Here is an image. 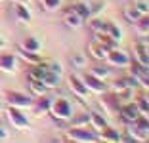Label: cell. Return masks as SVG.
<instances>
[{
    "label": "cell",
    "instance_id": "cell-1",
    "mask_svg": "<svg viewBox=\"0 0 149 143\" xmlns=\"http://www.w3.org/2000/svg\"><path fill=\"white\" fill-rule=\"evenodd\" d=\"M50 115L54 117V120H69L71 115H73V105L65 99V97H57V99H52L50 103Z\"/></svg>",
    "mask_w": 149,
    "mask_h": 143
},
{
    "label": "cell",
    "instance_id": "cell-2",
    "mask_svg": "<svg viewBox=\"0 0 149 143\" xmlns=\"http://www.w3.org/2000/svg\"><path fill=\"white\" fill-rule=\"evenodd\" d=\"M67 141H97L96 132H88L84 126H71V130L65 134Z\"/></svg>",
    "mask_w": 149,
    "mask_h": 143
},
{
    "label": "cell",
    "instance_id": "cell-3",
    "mask_svg": "<svg viewBox=\"0 0 149 143\" xmlns=\"http://www.w3.org/2000/svg\"><path fill=\"white\" fill-rule=\"evenodd\" d=\"M117 111H118L120 118H123L126 124H130V122H134V120H138V118H140V111H138V105H136V103H132V101L120 103Z\"/></svg>",
    "mask_w": 149,
    "mask_h": 143
},
{
    "label": "cell",
    "instance_id": "cell-4",
    "mask_svg": "<svg viewBox=\"0 0 149 143\" xmlns=\"http://www.w3.org/2000/svg\"><path fill=\"white\" fill-rule=\"evenodd\" d=\"M67 82H69V88H71V92H73L77 97H79L80 101H84L88 97V88H86V84H84V80L80 76H77V74H69V78H67Z\"/></svg>",
    "mask_w": 149,
    "mask_h": 143
},
{
    "label": "cell",
    "instance_id": "cell-5",
    "mask_svg": "<svg viewBox=\"0 0 149 143\" xmlns=\"http://www.w3.org/2000/svg\"><path fill=\"white\" fill-rule=\"evenodd\" d=\"M6 115H8V120L12 122L13 128H17V130H25V128H29V118L21 113V109L10 107L8 111H6Z\"/></svg>",
    "mask_w": 149,
    "mask_h": 143
},
{
    "label": "cell",
    "instance_id": "cell-6",
    "mask_svg": "<svg viewBox=\"0 0 149 143\" xmlns=\"http://www.w3.org/2000/svg\"><path fill=\"white\" fill-rule=\"evenodd\" d=\"M6 101L10 103V107H17V109L33 105V99L27 94H21V92H6Z\"/></svg>",
    "mask_w": 149,
    "mask_h": 143
},
{
    "label": "cell",
    "instance_id": "cell-7",
    "mask_svg": "<svg viewBox=\"0 0 149 143\" xmlns=\"http://www.w3.org/2000/svg\"><path fill=\"white\" fill-rule=\"evenodd\" d=\"M132 56H134V61H136V63L149 67V48L145 46L141 40H138L136 44H132Z\"/></svg>",
    "mask_w": 149,
    "mask_h": 143
},
{
    "label": "cell",
    "instance_id": "cell-8",
    "mask_svg": "<svg viewBox=\"0 0 149 143\" xmlns=\"http://www.w3.org/2000/svg\"><path fill=\"white\" fill-rule=\"evenodd\" d=\"M105 61H109L111 65H115V67H128L132 59L124 52H117V48H113V50H109V56H107Z\"/></svg>",
    "mask_w": 149,
    "mask_h": 143
},
{
    "label": "cell",
    "instance_id": "cell-9",
    "mask_svg": "<svg viewBox=\"0 0 149 143\" xmlns=\"http://www.w3.org/2000/svg\"><path fill=\"white\" fill-rule=\"evenodd\" d=\"M82 80H84V84H86V88H88V90L96 92V94H105V92H107V86H105V82H103L101 78L94 76L92 73H90V74H86V76H84Z\"/></svg>",
    "mask_w": 149,
    "mask_h": 143
},
{
    "label": "cell",
    "instance_id": "cell-10",
    "mask_svg": "<svg viewBox=\"0 0 149 143\" xmlns=\"http://www.w3.org/2000/svg\"><path fill=\"white\" fill-rule=\"evenodd\" d=\"M0 71L2 73H15L17 71V56L2 53L0 56Z\"/></svg>",
    "mask_w": 149,
    "mask_h": 143
},
{
    "label": "cell",
    "instance_id": "cell-11",
    "mask_svg": "<svg viewBox=\"0 0 149 143\" xmlns=\"http://www.w3.org/2000/svg\"><path fill=\"white\" fill-rule=\"evenodd\" d=\"M88 53L94 57V59H97V61H105L107 59V56H109V50H107L103 44H100V42H90L88 44Z\"/></svg>",
    "mask_w": 149,
    "mask_h": 143
},
{
    "label": "cell",
    "instance_id": "cell-12",
    "mask_svg": "<svg viewBox=\"0 0 149 143\" xmlns=\"http://www.w3.org/2000/svg\"><path fill=\"white\" fill-rule=\"evenodd\" d=\"M63 23L69 29H79L82 25V17L77 12H73V10H63Z\"/></svg>",
    "mask_w": 149,
    "mask_h": 143
},
{
    "label": "cell",
    "instance_id": "cell-13",
    "mask_svg": "<svg viewBox=\"0 0 149 143\" xmlns=\"http://www.w3.org/2000/svg\"><path fill=\"white\" fill-rule=\"evenodd\" d=\"M50 103H52V99H48L46 94H44V95H36V101H33L31 107L35 109L36 113H48L50 111Z\"/></svg>",
    "mask_w": 149,
    "mask_h": 143
},
{
    "label": "cell",
    "instance_id": "cell-14",
    "mask_svg": "<svg viewBox=\"0 0 149 143\" xmlns=\"http://www.w3.org/2000/svg\"><path fill=\"white\" fill-rule=\"evenodd\" d=\"M13 12H15V17H17V21H21V23H27V21H31V12H29V8H27L25 4H15L13 6Z\"/></svg>",
    "mask_w": 149,
    "mask_h": 143
},
{
    "label": "cell",
    "instance_id": "cell-15",
    "mask_svg": "<svg viewBox=\"0 0 149 143\" xmlns=\"http://www.w3.org/2000/svg\"><path fill=\"white\" fill-rule=\"evenodd\" d=\"M19 48H23V50H27V52H36V53H38L40 48H42V44H40V40L35 38V36H27V38L21 42Z\"/></svg>",
    "mask_w": 149,
    "mask_h": 143
},
{
    "label": "cell",
    "instance_id": "cell-16",
    "mask_svg": "<svg viewBox=\"0 0 149 143\" xmlns=\"http://www.w3.org/2000/svg\"><path fill=\"white\" fill-rule=\"evenodd\" d=\"M29 88H31V92L35 95H44L46 90H48V86H46L44 80H40V78H29Z\"/></svg>",
    "mask_w": 149,
    "mask_h": 143
},
{
    "label": "cell",
    "instance_id": "cell-17",
    "mask_svg": "<svg viewBox=\"0 0 149 143\" xmlns=\"http://www.w3.org/2000/svg\"><path fill=\"white\" fill-rule=\"evenodd\" d=\"M17 56L21 57V59L29 61L31 65H36V63L42 61V56H38L36 52H27V50H23V48H17Z\"/></svg>",
    "mask_w": 149,
    "mask_h": 143
},
{
    "label": "cell",
    "instance_id": "cell-18",
    "mask_svg": "<svg viewBox=\"0 0 149 143\" xmlns=\"http://www.w3.org/2000/svg\"><path fill=\"white\" fill-rule=\"evenodd\" d=\"M97 139H103V141H120L123 139V135H120V132L113 130V128H103L101 130V135H97Z\"/></svg>",
    "mask_w": 149,
    "mask_h": 143
},
{
    "label": "cell",
    "instance_id": "cell-19",
    "mask_svg": "<svg viewBox=\"0 0 149 143\" xmlns=\"http://www.w3.org/2000/svg\"><path fill=\"white\" fill-rule=\"evenodd\" d=\"M90 124H92V128L96 132H101L107 126V120L103 118V115H100V113H90Z\"/></svg>",
    "mask_w": 149,
    "mask_h": 143
},
{
    "label": "cell",
    "instance_id": "cell-20",
    "mask_svg": "<svg viewBox=\"0 0 149 143\" xmlns=\"http://www.w3.org/2000/svg\"><path fill=\"white\" fill-rule=\"evenodd\" d=\"M136 31H138L140 36L149 35V13H143V15L136 21Z\"/></svg>",
    "mask_w": 149,
    "mask_h": 143
},
{
    "label": "cell",
    "instance_id": "cell-21",
    "mask_svg": "<svg viewBox=\"0 0 149 143\" xmlns=\"http://www.w3.org/2000/svg\"><path fill=\"white\" fill-rule=\"evenodd\" d=\"M107 27H109V23H103L100 19H92L90 21V31L94 35H107Z\"/></svg>",
    "mask_w": 149,
    "mask_h": 143
},
{
    "label": "cell",
    "instance_id": "cell-22",
    "mask_svg": "<svg viewBox=\"0 0 149 143\" xmlns=\"http://www.w3.org/2000/svg\"><path fill=\"white\" fill-rule=\"evenodd\" d=\"M71 10H73V12H77L82 19H88V17H90V6L84 4V2H77V4H73V6H71Z\"/></svg>",
    "mask_w": 149,
    "mask_h": 143
},
{
    "label": "cell",
    "instance_id": "cell-23",
    "mask_svg": "<svg viewBox=\"0 0 149 143\" xmlns=\"http://www.w3.org/2000/svg\"><path fill=\"white\" fill-rule=\"evenodd\" d=\"M141 15H143V13H141L138 8H134V6H132V8H126V10H124V19H126L128 23H136L138 19L141 17Z\"/></svg>",
    "mask_w": 149,
    "mask_h": 143
},
{
    "label": "cell",
    "instance_id": "cell-24",
    "mask_svg": "<svg viewBox=\"0 0 149 143\" xmlns=\"http://www.w3.org/2000/svg\"><path fill=\"white\" fill-rule=\"evenodd\" d=\"M136 105H138V111H140V115H141V117L149 118V101L145 99L143 95H140V97H138Z\"/></svg>",
    "mask_w": 149,
    "mask_h": 143
},
{
    "label": "cell",
    "instance_id": "cell-25",
    "mask_svg": "<svg viewBox=\"0 0 149 143\" xmlns=\"http://www.w3.org/2000/svg\"><path fill=\"white\" fill-rule=\"evenodd\" d=\"M44 84L48 88H54V86H57L59 84V74H56V73H52V71H48V73L44 74Z\"/></svg>",
    "mask_w": 149,
    "mask_h": 143
},
{
    "label": "cell",
    "instance_id": "cell-26",
    "mask_svg": "<svg viewBox=\"0 0 149 143\" xmlns=\"http://www.w3.org/2000/svg\"><path fill=\"white\" fill-rule=\"evenodd\" d=\"M38 2L42 6V10H46V12L59 10V6H61V0H38Z\"/></svg>",
    "mask_w": 149,
    "mask_h": 143
},
{
    "label": "cell",
    "instance_id": "cell-27",
    "mask_svg": "<svg viewBox=\"0 0 149 143\" xmlns=\"http://www.w3.org/2000/svg\"><path fill=\"white\" fill-rule=\"evenodd\" d=\"M90 73L94 74V76H97V78H101V80H105L107 76L111 74V71H109V67H103V65H96Z\"/></svg>",
    "mask_w": 149,
    "mask_h": 143
},
{
    "label": "cell",
    "instance_id": "cell-28",
    "mask_svg": "<svg viewBox=\"0 0 149 143\" xmlns=\"http://www.w3.org/2000/svg\"><path fill=\"white\" fill-rule=\"evenodd\" d=\"M69 120H71V126H88V122H90V113H82L77 118L71 117Z\"/></svg>",
    "mask_w": 149,
    "mask_h": 143
},
{
    "label": "cell",
    "instance_id": "cell-29",
    "mask_svg": "<svg viewBox=\"0 0 149 143\" xmlns=\"http://www.w3.org/2000/svg\"><path fill=\"white\" fill-rule=\"evenodd\" d=\"M107 35H109L111 38L115 40V42H120V38H123V31L118 29L117 25H113V23H109V27H107Z\"/></svg>",
    "mask_w": 149,
    "mask_h": 143
},
{
    "label": "cell",
    "instance_id": "cell-30",
    "mask_svg": "<svg viewBox=\"0 0 149 143\" xmlns=\"http://www.w3.org/2000/svg\"><path fill=\"white\" fill-rule=\"evenodd\" d=\"M71 63H73V67H77V69H84L88 63L86 56H82V53H74L73 57H71Z\"/></svg>",
    "mask_w": 149,
    "mask_h": 143
},
{
    "label": "cell",
    "instance_id": "cell-31",
    "mask_svg": "<svg viewBox=\"0 0 149 143\" xmlns=\"http://www.w3.org/2000/svg\"><path fill=\"white\" fill-rule=\"evenodd\" d=\"M134 8H138L141 13H149V0H134Z\"/></svg>",
    "mask_w": 149,
    "mask_h": 143
},
{
    "label": "cell",
    "instance_id": "cell-32",
    "mask_svg": "<svg viewBox=\"0 0 149 143\" xmlns=\"http://www.w3.org/2000/svg\"><path fill=\"white\" fill-rule=\"evenodd\" d=\"M103 6H105L103 2H96V4H92V6H90V15H96L97 12H101Z\"/></svg>",
    "mask_w": 149,
    "mask_h": 143
},
{
    "label": "cell",
    "instance_id": "cell-33",
    "mask_svg": "<svg viewBox=\"0 0 149 143\" xmlns=\"http://www.w3.org/2000/svg\"><path fill=\"white\" fill-rule=\"evenodd\" d=\"M4 139H8V132H6L4 128L0 126V141H4Z\"/></svg>",
    "mask_w": 149,
    "mask_h": 143
},
{
    "label": "cell",
    "instance_id": "cell-34",
    "mask_svg": "<svg viewBox=\"0 0 149 143\" xmlns=\"http://www.w3.org/2000/svg\"><path fill=\"white\" fill-rule=\"evenodd\" d=\"M145 36H147V38H145V42H143V44H145V46L149 48V35H145Z\"/></svg>",
    "mask_w": 149,
    "mask_h": 143
},
{
    "label": "cell",
    "instance_id": "cell-35",
    "mask_svg": "<svg viewBox=\"0 0 149 143\" xmlns=\"http://www.w3.org/2000/svg\"><path fill=\"white\" fill-rule=\"evenodd\" d=\"M4 48V40H2V36H0V50Z\"/></svg>",
    "mask_w": 149,
    "mask_h": 143
},
{
    "label": "cell",
    "instance_id": "cell-36",
    "mask_svg": "<svg viewBox=\"0 0 149 143\" xmlns=\"http://www.w3.org/2000/svg\"><path fill=\"white\" fill-rule=\"evenodd\" d=\"M143 97H145V99L149 101V92H147V94H143Z\"/></svg>",
    "mask_w": 149,
    "mask_h": 143
},
{
    "label": "cell",
    "instance_id": "cell-37",
    "mask_svg": "<svg viewBox=\"0 0 149 143\" xmlns=\"http://www.w3.org/2000/svg\"><path fill=\"white\" fill-rule=\"evenodd\" d=\"M0 109H2V103H0Z\"/></svg>",
    "mask_w": 149,
    "mask_h": 143
}]
</instances>
